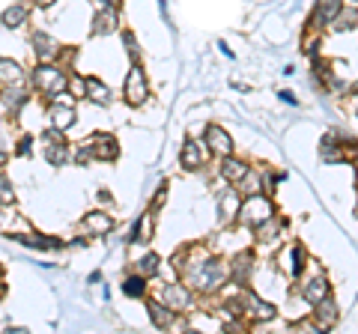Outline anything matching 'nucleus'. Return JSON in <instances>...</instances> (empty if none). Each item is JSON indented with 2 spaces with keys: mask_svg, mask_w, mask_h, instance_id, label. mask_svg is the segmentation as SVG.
<instances>
[{
  "mask_svg": "<svg viewBox=\"0 0 358 334\" xmlns=\"http://www.w3.org/2000/svg\"><path fill=\"white\" fill-rule=\"evenodd\" d=\"M224 275H227V269H224L221 260H197L192 269H188V284H192L194 289H200V293H215V289L224 284Z\"/></svg>",
  "mask_w": 358,
  "mask_h": 334,
  "instance_id": "nucleus-1",
  "label": "nucleus"
},
{
  "mask_svg": "<svg viewBox=\"0 0 358 334\" xmlns=\"http://www.w3.org/2000/svg\"><path fill=\"white\" fill-rule=\"evenodd\" d=\"M272 212H275V206H272V200L268 197H263V191L260 194H251V197H245L242 200V206H239V221L245 227H260L263 221H268L272 218Z\"/></svg>",
  "mask_w": 358,
  "mask_h": 334,
  "instance_id": "nucleus-2",
  "label": "nucleus"
},
{
  "mask_svg": "<svg viewBox=\"0 0 358 334\" xmlns=\"http://www.w3.org/2000/svg\"><path fill=\"white\" fill-rule=\"evenodd\" d=\"M33 81H36V87L42 93L60 96V90L66 87V75L57 69V66H39V69L33 72Z\"/></svg>",
  "mask_w": 358,
  "mask_h": 334,
  "instance_id": "nucleus-3",
  "label": "nucleus"
},
{
  "mask_svg": "<svg viewBox=\"0 0 358 334\" xmlns=\"http://www.w3.org/2000/svg\"><path fill=\"white\" fill-rule=\"evenodd\" d=\"M150 96V87H147V78H143L141 66H134L126 78V102L129 105H143Z\"/></svg>",
  "mask_w": 358,
  "mask_h": 334,
  "instance_id": "nucleus-4",
  "label": "nucleus"
},
{
  "mask_svg": "<svg viewBox=\"0 0 358 334\" xmlns=\"http://www.w3.org/2000/svg\"><path fill=\"white\" fill-rule=\"evenodd\" d=\"M341 9H343V0H320L317 9H313V15H310V24L313 27H331L334 24V18L341 15Z\"/></svg>",
  "mask_w": 358,
  "mask_h": 334,
  "instance_id": "nucleus-5",
  "label": "nucleus"
},
{
  "mask_svg": "<svg viewBox=\"0 0 358 334\" xmlns=\"http://www.w3.org/2000/svg\"><path fill=\"white\" fill-rule=\"evenodd\" d=\"M313 319L322 326V331L326 328H334L338 326V319H341V310H338V302H334L331 296H326L322 302L313 305Z\"/></svg>",
  "mask_w": 358,
  "mask_h": 334,
  "instance_id": "nucleus-6",
  "label": "nucleus"
},
{
  "mask_svg": "<svg viewBox=\"0 0 358 334\" xmlns=\"http://www.w3.org/2000/svg\"><path fill=\"white\" fill-rule=\"evenodd\" d=\"M326 296H331V286H329V277H326V275H313L310 281L301 284V298H305V302H310V305L322 302Z\"/></svg>",
  "mask_w": 358,
  "mask_h": 334,
  "instance_id": "nucleus-7",
  "label": "nucleus"
},
{
  "mask_svg": "<svg viewBox=\"0 0 358 334\" xmlns=\"http://www.w3.org/2000/svg\"><path fill=\"white\" fill-rule=\"evenodd\" d=\"M164 305L173 310H188L192 307V293L182 284H167L164 286Z\"/></svg>",
  "mask_w": 358,
  "mask_h": 334,
  "instance_id": "nucleus-8",
  "label": "nucleus"
},
{
  "mask_svg": "<svg viewBox=\"0 0 358 334\" xmlns=\"http://www.w3.org/2000/svg\"><path fill=\"white\" fill-rule=\"evenodd\" d=\"M206 143H209V150L215 152V155H230V150H233V140H230V135L224 129H218V126H209L206 129Z\"/></svg>",
  "mask_w": 358,
  "mask_h": 334,
  "instance_id": "nucleus-9",
  "label": "nucleus"
},
{
  "mask_svg": "<svg viewBox=\"0 0 358 334\" xmlns=\"http://www.w3.org/2000/svg\"><path fill=\"white\" fill-rule=\"evenodd\" d=\"M245 314H248L254 322H268V319H275V307L260 302V298L251 293V296H245Z\"/></svg>",
  "mask_w": 358,
  "mask_h": 334,
  "instance_id": "nucleus-10",
  "label": "nucleus"
},
{
  "mask_svg": "<svg viewBox=\"0 0 358 334\" xmlns=\"http://www.w3.org/2000/svg\"><path fill=\"white\" fill-rule=\"evenodd\" d=\"M248 173V164L239 161V159H230V155H224V164H221V176L227 182H239L242 176Z\"/></svg>",
  "mask_w": 358,
  "mask_h": 334,
  "instance_id": "nucleus-11",
  "label": "nucleus"
},
{
  "mask_svg": "<svg viewBox=\"0 0 358 334\" xmlns=\"http://www.w3.org/2000/svg\"><path fill=\"white\" fill-rule=\"evenodd\" d=\"M48 117H51V126L54 129H60V131H66V129H69L72 126V122H75V114H72V108L69 105H54L51 110H48Z\"/></svg>",
  "mask_w": 358,
  "mask_h": 334,
  "instance_id": "nucleus-12",
  "label": "nucleus"
},
{
  "mask_svg": "<svg viewBox=\"0 0 358 334\" xmlns=\"http://www.w3.org/2000/svg\"><path fill=\"white\" fill-rule=\"evenodd\" d=\"M320 155H322V161H326V164H338L343 155H346V150H343L341 140L326 138V140H322V147H320Z\"/></svg>",
  "mask_w": 358,
  "mask_h": 334,
  "instance_id": "nucleus-13",
  "label": "nucleus"
},
{
  "mask_svg": "<svg viewBox=\"0 0 358 334\" xmlns=\"http://www.w3.org/2000/svg\"><path fill=\"white\" fill-rule=\"evenodd\" d=\"M90 147H93L96 159H114L117 155V143H114V138H108V135H96L93 140H90Z\"/></svg>",
  "mask_w": 358,
  "mask_h": 334,
  "instance_id": "nucleus-14",
  "label": "nucleus"
},
{
  "mask_svg": "<svg viewBox=\"0 0 358 334\" xmlns=\"http://www.w3.org/2000/svg\"><path fill=\"white\" fill-rule=\"evenodd\" d=\"M182 164L188 170H197L200 164H203V152H200V143L197 140H188L182 147Z\"/></svg>",
  "mask_w": 358,
  "mask_h": 334,
  "instance_id": "nucleus-15",
  "label": "nucleus"
},
{
  "mask_svg": "<svg viewBox=\"0 0 358 334\" xmlns=\"http://www.w3.org/2000/svg\"><path fill=\"white\" fill-rule=\"evenodd\" d=\"M84 230L93 233V236H99V233H108L110 230V218L105 212H90L84 218Z\"/></svg>",
  "mask_w": 358,
  "mask_h": 334,
  "instance_id": "nucleus-16",
  "label": "nucleus"
},
{
  "mask_svg": "<svg viewBox=\"0 0 358 334\" xmlns=\"http://www.w3.org/2000/svg\"><path fill=\"white\" fill-rule=\"evenodd\" d=\"M93 30L99 33V36H105V33L117 30V9L110 6V9H105V13H99V15H96V24H93Z\"/></svg>",
  "mask_w": 358,
  "mask_h": 334,
  "instance_id": "nucleus-17",
  "label": "nucleus"
},
{
  "mask_svg": "<svg viewBox=\"0 0 358 334\" xmlns=\"http://www.w3.org/2000/svg\"><path fill=\"white\" fill-rule=\"evenodd\" d=\"M239 206H242V200H239L236 191H230L227 197H221V221L239 218Z\"/></svg>",
  "mask_w": 358,
  "mask_h": 334,
  "instance_id": "nucleus-18",
  "label": "nucleus"
},
{
  "mask_svg": "<svg viewBox=\"0 0 358 334\" xmlns=\"http://www.w3.org/2000/svg\"><path fill=\"white\" fill-rule=\"evenodd\" d=\"M33 48H36V54H39L42 60H51L54 54H57V45H54V39L45 36V33H36V36H33Z\"/></svg>",
  "mask_w": 358,
  "mask_h": 334,
  "instance_id": "nucleus-19",
  "label": "nucleus"
},
{
  "mask_svg": "<svg viewBox=\"0 0 358 334\" xmlns=\"http://www.w3.org/2000/svg\"><path fill=\"white\" fill-rule=\"evenodd\" d=\"M358 24V13H355V9H341V15L338 18H334V24H331V30H338V33H343V30H352Z\"/></svg>",
  "mask_w": 358,
  "mask_h": 334,
  "instance_id": "nucleus-20",
  "label": "nucleus"
},
{
  "mask_svg": "<svg viewBox=\"0 0 358 334\" xmlns=\"http://www.w3.org/2000/svg\"><path fill=\"white\" fill-rule=\"evenodd\" d=\"M150 317H152V322H155V326H162V328H167V326H171V322H173V307H162V305H152L150 307Z\"/></svg>",
  "mask_w": 358,
  "mask_h": 334,
  "instance_id": "nucleus-21",
  "label": "nucleus"
},
{
  "mask_svg": "<svg viewBox=\"0 0 358 334\" xmlns=\"http://www.w3.org/2000/svg\"><path fill=\"white\" fill-rule=\"evenodd\" d=\"M84 87L90 90V99H93V102H99V105H108V102H110L108 90H105V87L96 81V78H87V81H84Z\"/></svg>",
  "mask_w": 358,
  "mask_h": 334,
  "instance_id": "nucleus-22",
  "label": "nucleus"
},
{
  "mask_svg": "<svg viewBox=\"0 0 358 334\" xmlns=\"http://www.w3.org/2000/svg\"><path fill=\"white\" fill-rule=\"evenodd\" d=\"M239 185H242L239 191H242L245 197H251V194H260V191H263V185H260V176H257V173H251V170L242 176V180H239Z\"/></svg>",
  "mask_w": 358,
  "mask_h": 334,
  "instance_id": "nucleus-23",
  "label": "nucleus"
},
{
  "mask_svg": "<svg viewBox=\"0 0 358 334\" xmlns=\"http://www.w3.org/2000/svg\"><path fill=\"white\" fill-rule=\"evenodd\" d=\"M0 99H3V105H6V108H21V105L27 102V93H24V90H18V87H15V90H13V87H6Z\"/></svg>",
  "mask_w": 358,
  "mask_h": 334,
  "instance_id": "nucleus-24",
  "label": "nucleus"
},
{
  "mask_svg": "<svg viewBox=\"0 0 358 334\" xmlns=\"http://www.w3.org/2000/svg\"><path fill=\"white\" fill-rule=\"evenodd\" d=\"M27 18V6H21V3H15L13 9H6V15H3V24L6 27H18L21 21Z\"/></svg>",
  "mask_w": 358,
  "mask_h": 334,
  "instance_id": "nucleus-25",
  "label": "nucleus"
},
{
  "mask_svg": "<svg viewBox=\"0 0 358 334\" xmlns=\"http://www.w3.org/2000/svg\"><path fill=\"white\" fill-rule=\"evenodd\" d=\"M0 78H3V81H18L21 69L15 63H9V60H0Z\"/></svg>",
  "mask_w": 358,
  "mask_h": 334,
  "instance_id": "nucleus-26",
  "label": "nucleus"
},
{
  "mask_svg": "<svg viewBox=\"0 0 358 334\" xmlns=\"http://www.w3.org/2000/svg\"><path fill=\"white\" fill-rule=\"evenodd\" d=\"M138 269H141L143 275H152L155 269H159V257H155V254H147V257H141Z\"/></svg>",
  "mask_w": 358,
  "mask_h": 334,
  "instance_id": "nucleus-27",
  "label": "nucleus"
},
{
  "mask_svg": "<svg viewBox=\"0 0 358 334\" xmlns=\"http://www.w3.org/2000/svg\"><path fill=\"white\" fill-rule=\"evenodd\" d=\"M45 155H48V161H51V164H63V161H66V150H63V143H60V147H57V143H51L48 152H45Z\"/></svg>",
  "mask_w": 358,
  "mask_h": 334,
  "instance_id": "nucleus-28",
  "label": "nucleus"
},
{
  "mask_svg": "<svg viewBox=\"0 0 358 334\" xmlns=\"http://www.w3.org/2000/svg\"><path fill=\"white\" fill-rule=\"evenodd\" d=\"M122 289H126V296H143V281L141 277H129Z\"/></svg>",
  "mask_w": 358,
  "mask_h": 334,
  "instance_id": "nucleus-29",
  "label": "nucleus"
},
{
  "mask_svg": "<svg viewBox=\"0 0 358 334\" xmlns=\"http://www.w3.org/2000/svg\"><path fill=\"white\" fill-rule=\"evenodd\" d=\"M122 42H126L129 54H138V42H134V36H131V33H126V36H122Z\"/></svg>",
  "mask_w": 358,
  "mask_h": 334,
  "instance_id": "nucleus-30",
  "label": "nucleus"
},
{
  "mask_svg": "<svg viewBox=\"0 0 358 334\" xmlns=\"http://www.w3.org/2000/svg\"><path fill=\"white\" fill-rule=\"evenodd\" d=\"M6 161V150H3V140H0V164Z\"/></svg>",
  "mask_w": 358,
  "mask_h": 334,
  "instance_id": "nucleus-31",
  "label": "nucleus"
},
{
  "mask_svg": "<svg viewBox=\"0 0 358 334\" xmlns=\"http://www.w3.org/2000/svg\"><path fill=\"white\" fill-rule=\"evenodd\" d=\"M99 3H105V6H114V9H117V0H99Z\"/></svg>",
  "mask_w": 358,
  "mask_h": 334,
  "instance_id": "nucleus-32",
  "label": "nucleus"
},
{
  "mask_svg": "<svg viewBox=\"0 0 358 334\" xmlns=\"http://www.w3.org/2000/svg\"><path fill=\"white\" fill-rule=\"evenodd\" d=\"M54 3V0H39V6H51Z\"/></svg>",
  "mask_w": 358,
  "mask_h": 334,
  "instance_id": "nucleus-33",
  "label": "nucleus"
},
{
  "mask_svg": "<svg viewBox=\"0 0 358 334\" xmlns=\"http://www.w3.org/2000/svg\"><path fill=\"white\" fill-rule=\"evenodd\" d=\"M355 185H358V161H355Z\"/></svg>",
  "mask_w": 358,
  "mask_h": 334,
  "instance_id": "nucleus-34",
  "label": "nucleus"
},
{
  "mask_svg": "<svg viewBox=\"0 0 358 334\" xmlns=\"http://www.w3.org/2000/svg\"><path fill=\"white\" fill-rule=\"evenodd\" d=\"M352 93H358V81H355V84H352Z\"/></svg>",
  "mask_w": 358,
  "mask_h": 334,
  "instance_id": "nucleus-35",
  "label": "nucleus"
},
{
  "mask_svg": "<svg viewBox=\"0 0 358 334\" xmlns=\"http://www.w3.org/2000/svg\"><path fill=\"white\" fill-rule=\"evenodd\" d=\"M355 114H358V93H355Z\"/></svg>",
  "mask_w": 358,
  "mask_h": 334,
  "instance_id": "nucleus-36",
  "label": "nucleus"
}]
</instances>
